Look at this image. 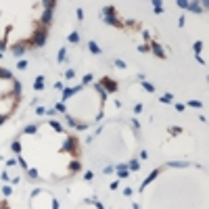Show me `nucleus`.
Wrapping results in <instances>:
<instances>
[{
  "label": "nucleus",
  "mask_w": 209,
  "mask_h": 209,
  "mask_svg": "<svg viewBox=\"0 0 209 209\" xmlns=\"http://www.w3.org/2000/svg\"><path fill=\"white\" fill-rule=\"evenodd\" d=\"M44 38H46V31H44V29L38 31V33H36V44H38V46H42V44H44Z\"/></svg>",
  "instance_id": "f257e3e1"
},
{
  "label": "nucleus",
  "mask_w": 209,
  "mask_h": 209,
  "mask_svg": "<svg viewBox=\"0 0 209 209\" xmlns=\"http://www.w3.org/2000/svg\"><path fill=\"white\" fill-rule=\"evenodd\" d=\"M13 50H15V55H21V52H23V48H21V46H15Z\"/></svg>",
  "instance_id": "f03ea898"
},
{
  "label": "nucleus",
  "mask_w": 209,
  "mask_h": 209,
  "mask_svg": "<svg viewBox=\"0 0 209 209\" xmlns=\"http://www.w3.org/2000/svg\"><path fill=\"white\" fill-rule=\"evenodd\" d=\"M2 121H4V117H0V124H2Z\"/></svg>",
  "instance_id": "7ed1b4c3"
}]
</instances>
